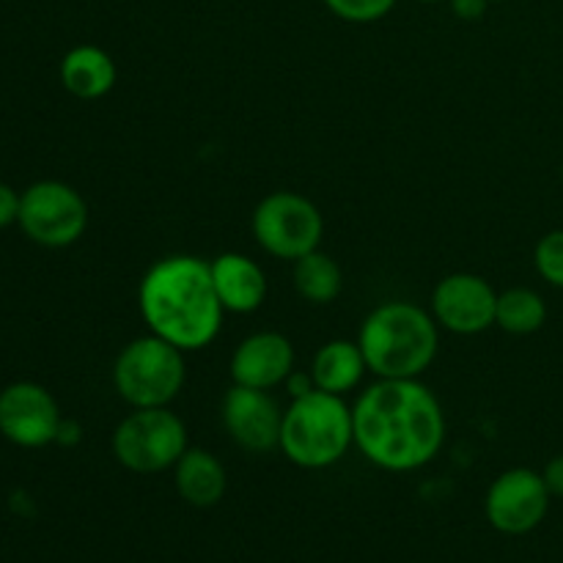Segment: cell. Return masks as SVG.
Wrapping results in <instances>:
<instances>
[{"instance_id":"277c9868","label":"cell","mask_w":563,"mask_h":563,"mask_svg":"<svg viewBox=\"0 0 563 563\" xmlns=\"http://www.w3.org/2000/svg\"><path fill=\"white\" fill-rule=\"evenodd\" d=\"M355 445V421L344 396L313 388L291 399L284 410L278 449L302 471H324L350 454Z\"/></svg>"},{"instance_id":"5bb4252c","label":"cell","mask_w":563,"mask_h":563,"mask_svg":"<svg viewBox=\"0 0 563 563\" xmlns=\"http://www.w3.org/2000/svg\"><path fill=\"white\" fill-rule=\"evenodd\" d=\"M209 269L225 313H253L267 300V275L256 258L229 251L209 262Z\"/></svg>"},{"instance_id":"9c48e42d","label":"cell","mask_w":563,"mask_h":563,"mask_svg":"<svg viewBox=\"0 0 563 563\" xmlns=\"http://www.w3.org/2000/svg\"><path fill=\"white\" fill-rule=\"evenodd\" d=\"M550 489L542 473L531 467H511L500 473L487 489L484 515L504 537H526L537 531L550 511Z\"/></svg>"},{"instance_id":"4fadbf2b","label":"cell","mask_w":563,"mask_h":563,"mask_svg":"<svg viewBox=\"0 0 563 563\" xmlns=\"http://www.w3.org/2000/svg\"><path fill=\"white\" fill-rule=\"evenodd\" d=\"M231 379L247 388L273 390L295 372V346L284 333L262 330L242 341L231 355Z\"/></svg>"},{"instance_id":"30bf717a","label":"cell","mask_w":563,"mask_h":563,"mask_svg":"<svg viewBox=\"0 0 563 563\" xmlns=\"http://www.w3.org/2000/svg\"><path fill=\"white\" fill-rule=\"evenodd\" d=\"M498 291L476 273H451L432 291V317L456 335H478L495 324Z\"/></svg>"},{"instance_id":"44dd1931","label":"cell","mask_w":563,"mask_h":563,"mask_svg":"<svg viewBox=\"0 0 563 563\" xmlns=\"http://www.w3.org/2000/svg\"><path fill=\"white\" fill-rule=\"evenodd\" d=\"M339 20L352 25H368L394 11L396 0H322Z\"/></svg>"},{"instance_id":"7402d4cb","label":"cell","mask_w":563,"mask_h":563,"mask_svg":"<svg viewBox=\"0 0 563 563\" xmlns=\"http://www.w3.org/2000/svg\"><path fill=\"white\" fill-rule=\"evenodd\" d=\"M16 218H20V196L14 187L0 181V229L16 223Z\"/></svg>"},{"instance_id":"ac0fdd59","label":"cell","mask_w":563,"mask_h":563,"mask_svg":"<svg viewBox=\"0 0 563 563\" xmlns=\"http://www.w3.org/2000/svg\"><path fill=\"white\" fill-rule=\"evenodd\" d=\"M291 280H295L297 295L311 306H328V302L339 300L341 289H344V273H341L339 262L319 247L297 258Z\"/></svg>"},{"instance_id":"3957f363","label":"cell","mask_w":563,"mask_h":563,"mask_svg":"<svg viewBox=\"0 0 563 563\" xmlns=\"http://www.w3.org/2000/svg\"><path fill=\"white\" fill-rule=\"evenodd\" d=\"M357 344L377 379H418L438 357L440 324L416 302L388 300L363 319Z\"/></svg>"},{"instance_id":"7c38bea8","label":"cell","mask_w":563,"mask_h":563,"mask_svg":"<svg viewBox=\"0 0 563 563\" xmlns=\"http://www.w3.org/2000/svg\"><path fill=\"white\" fill-rule=\"evenodd\" d=\"M220 418L240 449L264 454V451L278 449L280 423H284V410L273 399L269 390L247 388V385H231L220 405Z\"/></svg>"},{"instance_id":"5b68a950","label":"cell","mask_w":563,"mask_h":563,"mask_svg":"<svg viewBox=\"0 0 563 563\" xmlns=\"http://www.w3.org/2000/svg\"><path fill=\"white\" fill-rule=\"evenodd\" d=\"M185 379V352L152 333L130 341L113 363V388L132 410L168 407Z\"/></svg>"},{"instance_id":"52a82bcc","label":"cell","mask_w":563,"mask_h":563,"mask_svg":"<svg viewBox=\"0 0 563 563\" xmlns=\"http://www.w3.org/2000/svg\"><path fill=\"white\" fill-rule=\"evenodd\" d=\"M251 231L262 251L295 264L297 258L319 247L324 236V218L311 198L295 190H278L256 203Z\"/></svg>"},{"instance_id":"cb8c5ba5","label":"cell","mask_w":563,"mask_h":563,"mask_svg":"<svg viewBox=\"0 0 563 563\" xmlns=\"http://www.w3.org/2000/svg\"><path fill=\"white\" fill-rule=\"evenodd\" d=\"M451 11H454L460 20H478L487 11L489 0H449Z\"/></svg>"},{"instance_id":"d6986e66","label":"cell","mask_w":563,"mask_h":563,"mask_svg":"<svg viewBox=\"0 0 563 563\" xmlns=\"http://www.w3.org/2000/svg\"><path fill=\"white\" fill-rule=\"evenodd\" d=\"M548 322V302L539 291L528 286H511L498 291V313L495 324L509 335H533Z\"/></svg>"},{"instance_id":"8992f818","label":"cell","mask_w":563,"mask_h":563,"mask_svg":"<svg viewBox=\"0 0 563 563\" xmlns=\"http://www.w3.org/2000/svg\"><path fill=\"white\" fill-rule=\"evenodd\" d=\"M187 445V427L170 407L132 410L113 432V456L137 476L174 471Z\"/></svg>"},{"instance_id":"6da1fadb","label":"cell","mask_w":563,"mask_h":563,"mask_svg":"<svg viewBox=\"0 0 563 563\" xmlns=\"http://www.w3.org/2000/svg\"><path fill=\"white\" fill-rule=\"evenodd\" d=\"M355 449L388 473L421 471L445 443V412L418 379H377L352 405Z\"/></svg>"},{"instance_id":"9a60e30c","label":"cell","mask_w":563,"mask_h":563,"mask_svg":"<svg viewBox=\"0 0 563 563\" xmlns=\"http://www.w3.org/2000/svg\"><path fill=\"white\" fill-rule=\"evenodd\" d=\"M119 80L115 60L110 58L108 49L97 44H77L60 60V82L66 91L77 99H102L113 91Z\"/></svg>"},{"instance_id":"4316f807","label":"cell","mask_w":563,"mask_h":563,"mask_svg":"<svg viewBox=\"0 0 563 563\" xmlns=\"http://www.w3.org/2000/svg\"><path fill=\"white\" fill-rule=\"evenodd\" d=\"M561 179H563V165H561Z\"/></svg>"},{"instance_id":"ba28073f","label":"cell","mask_w":563,"mask_h":563,"mask_svg":"<svg viewBox=\"0 0 563 563\" xmlns=\"http://www.w3.org/2000/svg\"><path fill=\"white\" fill-rule=\"evenodd\" d=\"M25 236L44 247H69L86 234L88 203L66 181L44 179L20 196V218Z\"/></svg>"},{"instance_id":"484cf974","label":"cell","mask_w":563,"mask_h":563,"mask_svg":"<svg viewBox=\"0 0 563 563\" xmlns=\"http://www.w3.org/2000/svg\"><path fill=\"white\" fill-rule=\"evenodd\" d=\"M421 3H440V0H421Z\"/></svg>"},{"instance_id":"ffe728a7","label":"cell","mask_w":563,"mask_h":563,"mask_svg":"<svg viewBox=\"0 0 563 563\" xmlns=\"http://www.w3.org/2000/svg\"><path fill=\"white\" fill-rule=\"evenodd\" d=\"M533 267L555 289H563V229L548 231L537 242L533 251Z\"/></svg>"},{"instance_id":"e0dca14e","label":"cell","mask_w":563,"mask_h":563,"mask_svg":"<svg viewBox=\"0 0 563 563\" xmlns=\"http://www.w3.org/2000/svg\"><path fill=\"white\" fill-rule=\"evenodd\" d=\"M368 363L357 341L333 339L317 350L311 361L313 388L333 396H346L363 383Z\"/></svg>"},{"instance_id":"8fae6325","label":"cell","mask_w":563,"mask_h":563,"mask_svg":"<svg viewBox=\"0 0 563 563\" xmlns=\"http://www.w3.org/2000/svg\"><path fill=\"white\" fill-rule=\"evenodd\" d=\"M58 401L44 385L14 383L0 390V434L20 449L55 443L60 427Z\"/></svg>"},{"instance_id":"d4e9b609","label":"cell","mask_w":563,"mask_h":563,"mask_svg":"<svg viewBox=\"0 0 563 563\" xmlns=\"http://www.w3.org/2000/svg\"><path fill=\"white\" fill-rule=\"evenodd\" d=\"M55 443L58 445H75L80 443V427H77L75 421H69V418H64L58 427V434H55Z\"/></svg>"},{"instance_id":"603a6c76","label":"cell","mask_w":563,"mask_h":563,"mask_svg":"<svg viewBox=\"0 0 563 563\" xmlns=\"http://www.w3.org/2000/svg\"><path fill=\"white\" fill-rule=\"evenodd\" d=\"M542 478H544V484H548V489L553 498H563V454L553 456V460L544 465Z\"/></svg>"},{"instance_id":"7a4b0ae2","label":"cell","mask_w":563,"mask_h":563,"mask_svg":"<svg viewBox=\"0 0 563 563\" xmlns=\"http://www.w3.org/2000/svg\"><path fill=\"white\" fill-rule=\"evenodd\" d=\"M137 308L148 333L181 352L212 344L225 317L209 262L185 253L159 258L146 269L137 286Z\"/></svg>"},{"instance_id":"2e32d148","label":"cell","mask_w":563,"mask_h":563,"mask_svg":"<svg viewBox=\"0 0 563 563\" xmlns=\"http://www.w3.org/2000/svg\"><path fill=\"white\" fill-rule=\"evenodd\" d=\"M174 484L185 504L196 506V509H209L223 500L229 476H225L223 462L212 451L187 449L174 465Z\"/></svg>"}]
</instances>
